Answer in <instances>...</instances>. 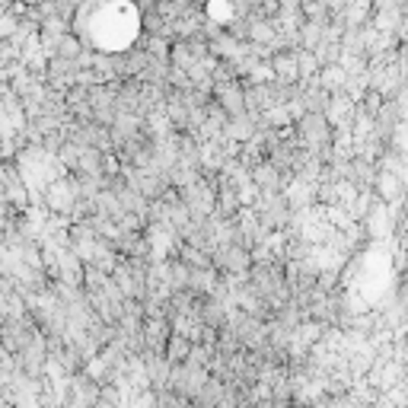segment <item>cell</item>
Segmentation results:
<instances>
[{"instance_id":"cell-1","label":"cell","mask_w":408,"mask_h":408,"mask_svg":"<svg viewBox=\"0 0 408 408\" xmlns=\"http://www.w3.org/2000/svg\"><path fill=\"white\" fill-rule=\"evenodd\" d=\"M274 74H278L280 83H297L300 80V64H297V51H280V55L271 57Z\"/></svg>"},{"instance_id":"cell-2","label":"cell","mask_w":408,"mask_h":408,"mask_svg":"<svg viewBox=\"0 0 408 408\" xmlns=\"http://www.w3.org/2000/svg\"><path fill=\"white\" fill-rule=\"evenodd\" d=\"M191 338L188 335H182V332H172L169 335V341H166V357H169L172 363H178V361H188V354H191Z\"/></svg>"},{"instance_id":"cell-3","label":"cell","mask_w":408,"mask_h":408,"mask_svg":"<svg viewBox=\"0 0 408 408\" xmlns=\"http://www.w3.org/2000/svg\"><path fill=\"white\" fill-rule=\"evenodd\" d=\"M57 55H61V57H74V61H76V57H80V42H76V35L64 32V35H61V45H57ZM57 55H55V57H57Z\"/></svg>"}]
</instances>
